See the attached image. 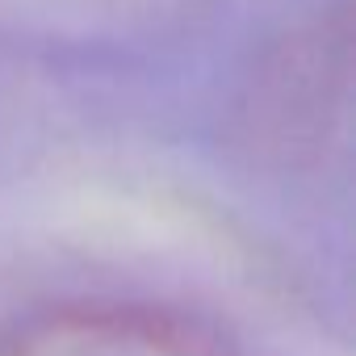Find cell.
Segmentation results:
<instances>
[{
    "label": "cell",
    "mask_w": 356,
    "mask_h": 356,
    "mask_svg": "<svg viewBox=\"0 0 356 356\" xmlns=\"http://www.w3.org/2000/svg\"><path fill=\"white\" fill-rule=\"evenodd\" d=\"M0 356H235L222 331L155 302H59L0 331Z\"/></svg>",
    "instance_id": "1"
}]
</instances>
